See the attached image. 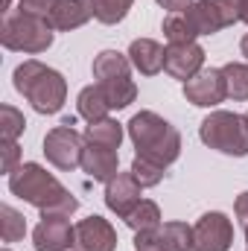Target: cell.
I'll use <instances>...</instances> for the list:
<instances>
[{
	"instance_id": "cell-21",
	"label": "cell",
	"mask_w": 248,
	"mask_h": 251,
	"mask_svg": "<svg viewBox=\"0 0 248 251\" xmlns=\"http://www.w3.org/2000/svg\"><path fill=\"white\" fill-rule=\"evenodd\" d=\"M161 29H164V38L170 44H190V41L198 38V32H196V26H193V21H190L187 12H170L164 18Z\"/></svg>"
},
{
	"instance_id": "cell-18",
	"label": "cell",
	"mask_w": 248,
	"mask_h": 251,
	"mask_svg": "<svg viewBox=\"0 0 248 251\" xmlns=\"http://www.w3.org/2000/svg\"><path fill=\"white\" fill-rule=\"evenodd\" d=\"M111 105V111H123L128 108L134 100H137V82L131 76H123V79H105V82H97Z\"/></svg>"
},
{
	"instance_id": "cell-38",
	"label": "cell",
	"mask_w": 248,
	"mask_h": 251,
	"mask_svg": "<svg viewBox=\"0 0 248 251\" xmlns=\"http://www.w3.org/2000/svg\"><path fill=\"white\" fill-rule=\"evenodd\" d=\"M3 251H12V249H3Z\"/></svg>"
},
{
	"instance_id": "cell-14",
	"label": "cell",
	"mask_w": 248,
	"mask_h": 251,
	"mask_svg": "<svg viewBox=\"0 0 248 251\" xmlns=\"http://www.w3.org/2000/svg\"><path fill=\"white\" fill-rule=\"evenodd\" d=\"M128 62L140 76H155L164 70V59H167V47L155 38H134L128 44Z\"/></svg>"
},
{
	"instance_id": "cell-11",
	"label": "cell",
	"mask_w": 248,
	"mask_h": 251,
	"mask_svg": "<svg viewBox=\"0 0 248 251\" xmlns=\"http://www.w3.org/2000/svg\"><path fill=\"white\" fill-rule=\"evenodd\" d=\"M143 199V187L137 184V178L128 173H117L108 184H105V207L111 213H117L120 219H125Z\"/></svg>"
},
{
	"instance_id": "cell-27",
	"label": "cell",
	"mask_w": 248,
	"mask_h": 251,
	"mask_svg": "<svg viewBox=\"0 0 248 251\" xmlns=\"http://www.w3.org/2000/svg\"><path fill=\"white\" fill-rule=\"evenodd\" d=\"M24 131H26L24 111H18L15 105L3 102V105H0V143H12V140H18Z\"/></svg>"
},
{
	"instance_id": "cell-25",
	"label": "cell",
	"mask_w": 248,
	"mask_h": 251,
	"mask_svg": "<svg viewBox=\"0 0 248 251\" xmlns=\"http://www.w3.org/2000/svg\"><path fill=\"white\" fill-rule=\"evenodd\" d=\"M0 237H3V243H18L26 237V219L12 204L0 207Z\"/></svg>"
},
{
	"instance_id": "cell-10",
	"label": "cell",
	"mask_w": 248,
	"mask_h": 251,
	"mask_svg": "<svg viewBox=\"0 0 248 251\" xmlns=\"http://www.w3.org/2000/svg\"><path fill=\"white\" fill-rule=\"evenodd\" d=\"M164 70H167L173 79L190 82L196 73L204 70V47H201L198 41H190V44H170V47H167V59H164Z\"/></svg>"
},
{
	"instance_id": "cell-7",
	"label": "cell",
	"mask_w": 248,
	"mask_h": 251,
	"mask_svg": "<svg viewBox=\"0 0 248 251\" xmlns=\"http://www.w3.org/2000/svg\"><path fill=\"white\" fill-rule=\"evenodd\" d=\"M234 246V222L222 210L201 213L193 225V251H231Z\"/></svg>"
},
{
	"instance_id": "cell-34",
	"label": "cell",
	"mask_w": 248,
	"mask_h": 251,
	"mask_svg": "<svg viewBox=\"0 0 248 251\" xmlns=\"http://www.w3.org/2000/svg\"><path fill=\"white\" fill-rule=\"evenodd\" d=\"M240 21L248 24V0H240Z\"/></svg>"
},
{
	"instance_id": "cell-2",
	"label": "cell",
	"mask_w": 248,
	"mask_h": 251,
	"mask_svg": "<svg viewBox=\"0 0 248 251\" xmlns=\"http://www.w3.org/2000/svg\"><path fill=\"white\" fill-rule=\"evenodd\" d=\"M12 85L32 105V111L47 114V117L59 114L67 102V79L56 67L38 62V59H26L18 64L12 73Z\"/></svg>"
},
{
	"instance_id": "cell-30",
	"label": "cell",
	"mask_w": 248,
	"mask_h": 251,
	"mask_svg": "<svg viewBox=\"0 0 248 251\" xmlns=\"http://www.w3.org/2000/svg\"><path fill=\"white\" fill-rule=\"evenodd\" d=\"M216 6V12L222 15V24L225 26H234L240 21V0H210Z\"/></svg>"
},
{
	"instance_id": "cell-4",
	"label": "cell",
	"mask_w": 248,
	"mask_h": 251,
	"mask_svg": "<svg viewBox=\"0 0 248 251\" xmlns=\"http://www.w3.org/2000/svg\"><path fill=\"white\" fill-rule=\"evenodd\" d=\"M56 29L50 26L47 18L38 15H26V12H6L3 26H0V41L6 50L12 53H26V56H38L47 53L53 47Z\"/></svg>"
},
{
	"instance_id": "cell-37",
	"label": "cell",
	"mask_w": 248,
	"mask_h": 251,
	"mask_svg": "<svg viewBox=\"0 0 248 251\" xmlns=\"http://www.w3.org/2000/svg\"><path fill=\"white\" fill-rule=\"evenodd\" d=\"M243 231H246V243H248V225H246V228H243Z\"/></svg>"
},
{
	"instance_id": "cell-32",
	"label": "cell",
	"mask_w": 248,
	"mask_h": 251,
	"mask_svg": "<svg viewBox=\"0 0 248 251\" xmlns=\"http://www.w3.org/2000/svg\"><path fill=\"white\" fill-rule=\"evenodd\" d=\"M234 216H237V222H240L243 228L248 225V190L237 196V201H234Z\"/></svg>"
},
{
	"instance_id": "cell-8",
	"label": "cell",
	"mask_w": 248,
	"mask_h": 251,
	"mask_svg": "<svg viewBox=\"0 0 248 251\" xmlns=\"http://www.w3.org/2000/svg\"><path fill=\"white\" fill-rule=\"evenodd\" d=\"M184 100L198 108H216L219 102L228 100V82L222 67H210L196 73L190 82H184Z\"/></svg>"
},
{
	"instance_id": "cell-33",
	"label": "cell",
	"mask_w": 248,
	"mask_h": 251,
	"mask_svg": "<svg viewBox=\"0 0 248 251\" xmlns=\"http://www.w3.org/2000/svg\"><path fill=\"white\" fill-rule=\"evenodd\" d=\"M167 12H184V9H190L196 0H158Z\"/></svg>"
},
{
	"instance_id": "cell-35",
	"label": "cell",
	"mask_w": 248,
	"mask_h": 251,
	"mask_svg": "<svg viewBox=\"0 0 248 251\" xmlns=\"http://www.w3.org/2000/svg\"><path fill=\"white\" fill-rule=\"evenodd\" d=\"M240 56H246V62H248V32L243 35V41H240Z\"/></svg>"
},
{
	"instance_id": "cell-16",
	"label": "cell",
	"mask_w": 248,
	"mask_h": 251,
	"mask_svg": "<svg viewBox=\"0 0 248 251\" xmlns=\"http://www.w3.org/2000/svg\"><path fill=\"white\" fill-rule=\"evenodd\" d=\"M76 111H79V117L88 120V123L108 120L111 105H108V100H105V94H102V88H99L97 82H94V85H85V88L79 91V97H76Z\"/></svg>"
},
{
	"instance_id": "cell-22",
	"label": "cell",
	"mask_w": 248,
	"mask_h": 251,
	"mask_svg": "<svg viewBox=\"0 0 248 251\" xmlns=\"http://www.w3.org/2000/svg\"><path fill=\"white\" fill-rule=\"evenodd\" d=\"M125 225L137 234V231H149V228H158L164 225V216H161V207L152 201V199H140V204L123 219Z\"/></svg>"
},
{
	"instance_id": "cell-1",
	"label": "cell",
	"mask_w": 248,
	"mask_h": 251,
	"mask_svg": "<svg viewBox=\"0 0 248 251\" xmlns=\"http://www.w3.org/2000/svg\"><path fill=\"white\" fill-rule=\"evenodd\" d=\"M9 193L41 210V216H73L79 210V199L35 161L21 164L9 176Z\"/></svg>"
},
{
	"instance_id": "cell-6",
	"label": "cell",
	"mask_w": 248,
	"mask_h": 251,
	"mask_svg": "<svg viewBox=\"0 0 248 251\" xmlns=\"http://www.w3.org/2000/svg\"><path fill=\"white\" fill-rule=\"evenodd\" d=\"M82 152H85V134H79L70 123L56 126L44 134L47 164H53L62 173H73L82 167Z\"/></svg>"
},
{
	"instance_id": "cell-20",
	"label": "cell",
	"mask_w": 248,
	"mask_h": 251,
	"mask_svg": "<svg viewBox=\"0 0 248 251\" xmlns=\"http://www.w3.org/2000/svg\"><path fill=\"white\" fill-rule=\"evenodd\" d=\"M123 126L117 120H99V123H88L85 128V143H97V146H105V149H120L123 143Z\"/></svg>"
},
{
	"instance_id": "cell-19",
	"label": "cell",
	"mask_w": 248,
	"mask_h": 251,
	"mask_svg": "<svg viewBox=\"0 0 248 251\" xmlns=\"http://www.w3.org/2000/svg\"><path fill=\"white\" fill-rule=\"evenodd\" d=\"M184 12L190 15V21H193V26H196L198 35H216V32L225 29L222 15L216 12V6H213L210 0H196L190 9H184Z\"/></svg>"
},
{
	"instance_id": "cell-31",
	"label": "cell",
	"mask_w": 248,
	"mask_h": 251,
	"mask_svg": "<svg viewBox=\"0 0 248 251\" xmlns=\"http://www.w3.org/2000/svg\"><path fill=\"white\" fill-rule=\"evenodd\" d=\"M50 9H53V0H18V12H26V15L47 18Z\"/></svg>"
},
{
	"instance_id": "cell-24",
	"label": "cell",
	"mask_w": 248,
	"mask_h": 251,
	"mask_svg": "<svg viewBox=\"0 0 248 251\" xmlns=\"http://www.w3.org/2000/svg\"><path fill=\"white\" fill-rule=\"evenodd\" d=\"M228 82V100L246 102L248 100V62H228L222 67Z\"/></svg>"
},
{
	"instance_id": "cell-13",
	"label": "cell",
	"mask_w": 248,
	"mask_h": 251,
	"mask_svg": "<svg viewBox=\"0 0 248 251\" xmlns=\"http://www.w3.org/2000/svg\"><path fill=\"white\" fill-rule=\"evenodd\" d=\"M94 18V3L91 0H53V9L47 15L50 26L56 32H73L85 26Z\"/></svg>"
},
{
	"instance_id": "cell-15",
	"label": "cell",
	"mask_w": 248,
	"mask_h": 251,
	"mask_svg": "<svg viewBox=\"0 0 248 251\" xmlns=\"http://www.w3.org/2000/svg\"><path fill=\"white\" fill-rule=\"evenodd\" d=\"M82 170H85L94 181L108 184V181L120 173V155H117V149H105V146H97V143H85Z\"/></svg>"
},
{
	"instance_id": "cell-28",
	"label": "cell",
	"mask_w": 248,
	"mask_h": 251,
	"mask_svg": "<svg viewBox=\"0 0 248 251\" xmlns=\"http://www.w3.org/2000/svg\"><path fill=\"white\" fill-rule=\"evenodd\" d=\"M131 176L137 178V184H140L143 190H149V187H158V184L164 181L167 167H161V164H155V161H146V158H137V155H134V161H131Z\"/></svg>"
},
{
	"instance_id": "cell-5",
	"label": "cell",
	"mask_w": 248,
	"mask_h": 251,
	"mask_svg": "<svg viewBox=\"0 0 248 251\" xmlns=\"http://www.w3.org/2000/svg\"><path fill=\"white\" fill-rule=\"evenodd\" d=\"M198 137L207 149H216L222 155L231 158H246L248 155V120L246 114H234V111H222L213 108L201 126H198Z\"/></svg>"
},
{
	"instance_id": "cell-29",
	"label": "cell",
	"mask_w": 248,
	"mask_h": 251,
	"mask_svg": "<svg viewBox=\"0 0 248 251\" xmlns=\"http://www.w3.org/2000/svg\"><path fill=\"white\" fill-rule=\"evenodd\" d=\"M0 149H3V173L12 176L21 167V146L18 140H12V143H0Z\"/></svg>"
},
{
	"instance_id": "cell-3",
	"label": "cell",
	"mask_w": 248,
	"mask_h": 251,
	"mask_svg": "<svg viewBox=\"0 0 248 251\" xmlns=\"http://www.w3.org/2000/svg\"><path fill=\"white\" fill-rule=\"evenodd\" d=\"M125 131H128V140L137 158L170 167L181 155V131L155 111H137L125 123Z\"/></svg>"
},
{
	"instance_id": "cell-12",
	"label": "cell",
	"mask_w": 248,
	"mask_h": 251,
	"mask_svg": "<svg viewBox=\"0 0 248 251\" xmlns=\"http://www.w3.org/2000/svg\"><path fill=\"white\" fill-rule=\"evenodd\" d=\"M76 249L79 251H117V231L102 216H88L76 222Z\"/></svg>"
},
{
	"instance_id": "cell-26",
	"label": "cell",
	"mask_w": 248,
	"mask_h": 251,
	"mask_svg": "<svg viewBox=\"0 0 248 251\" xmlns=\"http://www.w3.org/2000/svg\"><path fill=\"white\" fill-rule=\"evenodd\" d=\"M91 3H94V18L105 26H114V24L125 21V15L134 6V0H91Z\"/></svg>"
},
{
	"instance_id": "cell-17",
	"label": "cell",
	"mask_w": 248,
	"mask_h": 251,
	"mask_svg": "<svg viewBox=\"0 0 248 251\" xmlns=\"http://www.w3.org/2000/svg\"><path fill=\"white\" fill-rule=\"evenodd\" d=\"M91 70H94V79L97 82L123 79V76H131V62H128V56L120 53V50H102V53H97Z\"/></svg>"
},
{
	"instance_id": "cell-23",
	"label": "cell",
	"mask_w": 248,
	"mask_h": 251,
	"mask_svg": "<svg viewBox=\"0 0 248 251\" xmlns=\"http://www.w3.org/2000/svg\"><path fill=\"white\" fill-rule=\"evenodd\" d=\"M164 251H193V225L187 222H164L161 225Z\"/></svg>"
},
{
	"instance_id": "cell-9",
	"label": "cell",
	"mask_w": 248,
	"mask_h": 251,
	"mask_svg": "<svg viewBox=\"0 0 248 251\" xmlns=\"http://www.w3.org/2000/svg\"><path fill=\"white\" fill-rule=\"evenodd\" d=\"M35 251H70L76 246V225H70V216H41V222L32 231Z\"/></svg>"
},
{
	"instance_id": "cell-39",
	"label": "cell",
	"mask_w": 248,
	"mask_h": 251,
	"mask_svg": "<svg viewBox=\"0 0 248 251\" xmlns=\"http://www.w3.org/2000/svg\"><path fill=\"white\" fill-rule=\"evenodd\" d=\"M246 120H248V114H246Z\"/></svg>"
},
{
	"instance_id": "cell-36",
	"label": "cell",
	"mask_w": 248,
	"mask_h": 251,
	"mask_svg": "<svg viewBox=\"0 0 248 251\" xmlns=\"http://www.w3.org/2000/svg\"><path fill=\"white\" fill-rule=\"evenodd\" d=\"M3 6H6V9H9V6H12V0H3Z\"/></svg>"
}]
</instances>
